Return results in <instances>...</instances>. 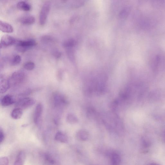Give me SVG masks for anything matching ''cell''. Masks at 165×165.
I'll return each mask as SVG.
<instances>
[{
    "label": "cell",
    "instance_id": "24",
    "mask_svg": "<svg viewBox=\"0 0 165 165\" xmlns=\"http://www.w3.org/2000/svg\"><path fill=\"white\" fill-rule=\"evenodd\" d=\"M96 111L94 109L92 108H89L88 109L87 112V115L89 118H93L96 116Z\"/></svg>",
    "mask_w": 165,
    "mask_h": 165
},
{
    "label": "cell",
    "instance_id": "15",
    "mask_svg": "<svg viewBox=\"0 0 165 165\" xmlns=\"http://www.w3.org/2000/svg\"><path fill=\"white\" fill-rule=\"evenodd\" d=\"M89 134L87 132L84 130L79 131L77 133L76 137L80 141H86L88 139Z\"/></svg>",
    "mask_w": 165,
    "mask_h": 165
},
{
    "label": "cell",
    "instance_id": "18",
    "mask_svg": "<svg viewBox=\"0 0 165 165\" xmlns=\"http://www.w3.org/2000/svg\"><path fill=\"white\" fill-rule=\"evenodd\" d=\"M44 158L47 163L51 164H55L56 161L53 157L50 154L46 153L44 154Z\"/></svg>",
    "mask_w": 165,
    "mask_h": 165
},
{
    "label": "cell",
    "instance_id": "22",
    "mask_svg": "<svg viewBox=\"0 0 165 165\" xmlns=\"http://www.w3.org/2000/svg\"><path fill=\"white\" fill-rule=\"evenodd\" d=\"M75 44V40L70 39L65 41L63 44V46L65 48H70L74 47Z\"/></svg>",
    "mask_w": 165,
    "mask_h": 165
},
{
    "label": "cell",
    "instance_id": "27",
    "mask_svg": "<svg viewBox=\"0 0 165 165\" xmlns=\"http://www.w3.org/2000/svg\"><path fill=\"white\" fill-rule=\"evenodd\" d=\"M119 101L118 100H115L111 103L110 105V108L113 111L116 110L118 105Z\"/></svg>",
    "mask_w": 165,
    "mask_h": 165
},
{
    "label": "cell",
    "instance_id": "28",
    "mask_svg": "<svg viewBox=\"0 0 165 165\" xmlns=\"http://www.w3.org/2000/svg\"><path fill=\"white\" fill-rule=\"evenodd\" d=\"M5 138V134L2 128H0V143L2 144Z\"/></svg>",
    "mask_w": 165,
    "mask_h": 165
},
{
    "label": "cell",
    "instance_id": "13",
    "mask_svg": "<svg viewBox=\"0 0 165 165\" xmlns=\"http://www.w3.org/2000/svg\"><path fill=\"white\" fill-rule=\"evenodd\" d=\"M20 23L24 25H31L35 22V18L32 16H24L20 20Z\"/></svg>",
    "mask_w": 165,
    "mask_h": 165
},
{
    "label": "cell",
    "instance_id": "1",
    "mask_svg": "<svg viewBox=\"0 0 165 165\" xmlns=\"http://www.w3.org/2000/svg\"><path fill=\"white\" fill-rule=\"evenodd\" d=\"M15 44L16 50L20 52L24 53L35 46L36 42L33 39H29L16 41Z\"/></svg>",
    "mask_w": 165,
    "mask_h": 165
},
{
    "label": "cell",
    "instance_id": "6",
    "mask_svg": "<svg viewBox=\"0 0 165 165\" xmlns=\"http://www.w3.org/2000/svg\"><path fill=\"white\" fill-rule=\"evenodd\" d=\"M43 110V105L38 103L36 107L34 114V120L35 124L40 127L41 122V118L42 117Z\"/></svg>",
    "mask_w": 165,
    "mask_h": 165
},
{
    "label": "cell",
    "instance_id": "30",
    "mask_svg": "<svg viewBox=\"0 0 165 165\" xmlns=\"http://www.w3.org/2000/svg\"><path fill=\"white\" fill-rule=\"evenodd\" d=\"M61 1L64 2H65L67 1V0H61Z\"/></svg>",
    "mask_w": 165,
    "mask_h": 165
},
{
    "label": "cell",
    "instance_id": "5",
    "mask_svg": "<svg viewBox=\"0 0 165 165\" xmlns=\"http://www.w3.org/2000/svg\"><path fill=\"white\" fill-rule=\"evenodd\" d=\"M36 101L34 99L30 97L22 98L16 104V108L26 109L34 105Z\"/></svg>",
    "mask_w": 165,
    "mask_h": 165
},
{
    "label": "cell",
    "instance_id": "9",
    "mask_svg": "<svg viewBox=\"0 0 165 165\" xmlns=\"http://www.w3.org/2000/svg\"><path fill=\"white\" fill-rule=\"evenodd\" d=\"M55 139L57 141L63 143H66L68 141L67 135L61 131L57 132L55 136Z\"/></svg>",
    "mask_w": 165,
    "mask_h": 165
},
{
    "label": "cell",
    "instance_id": "16",
    "mask_svg": "<svg viewBox=\"0 0 165 165\" xmlns=\"http://www.w3.org/2000/svg\"><path fill=\"white\" fill-rule=\"evenodd\" d=\"M16 6L20 10L25 11H29L31 9V7L29 4L23 1L18 3Z\"/></svg>",
    "mask_w": 165,
    "mask_h": 165
},
{
    "label": "cell",
    "instance_id": "8",
    "mask_svg": "<svg viewBox=\"0 0 165 165\" xmlns=\"http://www.w3.org/2000/svg\"><path fill=\"white\" fill-rule=\"evenodd\" d=\"M16 102L15 97L12 95L7 94L4 96L1 100V105L3 106L11 105Z\"/></svg>",
    "mask_w": 165,
    "mask_h": 165
},
{
    "label": "cell",
    "instance_id": "23",
    "mask_svg": "<svg viewBox=\"0 0 165 165\" xmlns=\"http://www.w3.org/2000/svg\"><path fill=\"white\" fill-rule=\"evenodd\" d=\"M24 67L27 70L31 71L34 69L35 64L33 62H28L24 65Z\"/></svg>",
    "mask_w": 165,
    "mask_h": 165
},
{
    "label": "cell",
    "instance_id": "10",
    "mask_svg": "<svg viewBox=\"0 0 165 165\" xmlns=\"http://www.w3.org/2000/svg\"><path fill=\"white\" fill-rule=\"evenodd\" d=\"M11 86L9 79L1 78L0 82V92L1 94L5 93Z\"/></svg>",
    "mask_w": 165,
    "mask_h": 165
},
{
    "label": "cell",
    "instance_id": "19",
    "mask_svg": "<svg viewBox=\"0 0 165 165\" xmlns=\"http://www.w3.org/2000/svg\"><path fill=\"white\" fill-rule=\"evenodd\" d=\"M130 10L127 7L121 10L118 15V18L120 20H124L126 18L129 14Z\"/></svg>",
    "mask_w": 165,
    "mask_h": 165
},
{
    "label": "cell",
    "instance_id": "3",
    "mask_svg": "<svg viewBox=\"0 0 165 165\" xmlns=\"http://www.w3.org/2000/svg\"><path fill=\"white\" fill-rule=\"evenodd\" d=\"M25 74L22 71L14 72L9 79L11 86H16L21 84L25 79Z\"/></svg>",
    "mask_w": 165,
    "mask_h": 165
},
{
    "label": "cell",
    "instance_id": "20",
    "mask_svg": "<svg viewBox=\"0 0 165 165\" xmlns=\"http://www.w3.org/2000/svg\"><path fill=\"white\" fill-rule=\"evenodd\" d=\"M67 121L70 124H75L78 121V118L75 115L72 114H68L66 118Z\"/></svg>",
    "mask_w": 165,
    "mask_h": 165
},
{
    "label": "cell",
    "instance_id": "4",
    "mask_svg": "<svg viewBox=\"0 0 165 165\" xmlns=\"http://www.w3.org/2000/svg\"><path fill=\"white\" fill-rule=\"evenodd\" d=\"M55 106L56 108H61L68 104L67 99L64 95L60 93H54L53 96Z\"/></svg>",
    "mask_w": 165,
    "mask_h": 165
},
{
    "label": "cell",
    "instance_id": "26",
    "mask_svg": "<svg viewBox=\"0 0 165 165\" xmlns=\"http://www.w3.org/2000/svg\"><path fill=\"white\" fill-rule=\"evenodd\" d=\"M74 1L75 2V3H74V6H75V7H78L84 5L86 0H74Z\"/></svg>",
    "mask_w": 165,
    "mask_h": 165
},
{
    "label": "cell",
    "instance_id": "25",
    "mask_svg": "<svg viewBox=\"0 0 165 165\" xmlns=\"http://www.w3.org/2000/svg\"><path fill=\"white\" fill-rule=\"evenodd\" d=\"M9 163V159L7 157H3L0 158V165H7Z\"/></svg>",
    "mask_w": 165,
    "mask_h": 165
},
{
    "label": "cell",
    "instance_id": "14",
    "mask_svg": "<svg viewBox=\"0 0 165 165\" xmlns=\"http://www.w3.org/2000/svg\"><path fill=\"white\" fill-rule=\"evenodd\" d=\"M23 114V109L20 108H16L12 111L11 116L12 118L15 120H18L21 118Z\"/></svg>",
    "mask_w": 165,
    "mask_h": 165
},
{
    "label": "cell",
    "instance_id": "21",
    "mask_svg": "<svg viewBox=\"0 0 165 165\" xmlns=\"http://www.w3.org/2000/svg\"><path fill=\"white\" fill-rule=\"evenodd\" d=\"M21 61V57L19 55H16L13 57L11 61V65L15 66L19 64Z\"/></svg>",
    "mask_w": 165,
    "mask_h": 165
},
{
    "label": "cell",
    "instance_id": "2",
    "mask_svg": "<svg viewBox=\"0 0 165 165\" xmlns=\"http://www.w3.org/2000/svg\"><path fill=\"white\" fill-rule=\"evenodd\" d=\"M51 8V4L49 2H45L41 8L39 16L40 25L43 26L45 24Z\"/></svg>",
    "mask_w": 165,
    "mask_h": 165
},
{
    "label": "cell",
    "instance_id": "17",
    "mask_svg": "<svg viewBox=\"0 0 165 165\" xmlns=\"http://www.w3.org/2000/svg\"><path fill=\"white\" fill-rule=\"evenodd\" d=\"M121 159L120 155L117 153H113L111 155V161L112 164L117 165L119 164Z\"/></svg>",
    "mask_w": 165,
    "mask_h": 165
},
{
    "label": "cell",
    "instance_id": "12",
    "mask_svg": "<svg viewBox=\"0 0 165 165\" xmlns=\"http://www.w3.org/2000/svg\"><path fill=\"white\" fill-rule=\"evenodd\" d=\"M26 159L25 153L23 151H20L16 157L14 165H23Z\"/></svg>",
    "mask_w": 165,
    "mask_h": 165
},
{
    "label": "cell",
    "instance_id": "29",
    "mask_svg": "<svg viewBox=\"0 0 165 165\" xmlns=\"http://www.w3.org/2000/svg\"><path fill=\"white\" fill-rule=\"evenodd\" d=\"M53 55L57 59L60 57L61 56V54L59 51H56L54 53Z\"/></svg>",
    "mask_w": 165,
    "mask_h": 165
},
{
    "label": "cell",
    "instance_id": "7",
    "mask_svg": "<svg viewBox=\"0 0 165 165\" xmlns=\"http://www.w3.org/2000/svg\"><path fill=\"white\" fill-rule=\"evenodd\" d=\"M16 42V39L13 37L9 35L3 36L1 41V47H7L14 45Z\"/></svg>",
    "mask_w": 165,
    "mask_h": 165
},
{
    "label": "cell",
    "instance_id": "11",
    "mask_svg": "<svg viewBox=\"0 0 165 165\" xmlns=\"http://www.w3.org/2000/svg\"><path fill=\"white\" fill-rule=\"evenodd\" d=\"M0 29L3 32L10 33L14 31L12 26L9 23L1 21H0Z\"/></svg>",
    "mask_w": 165,
    "mask_h": 165
}]
</instances>
